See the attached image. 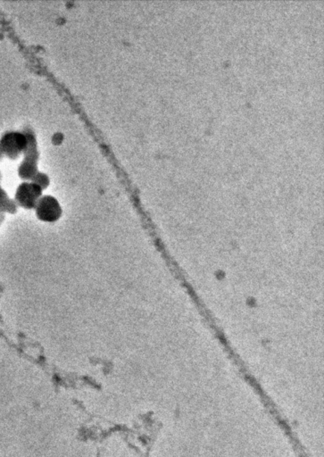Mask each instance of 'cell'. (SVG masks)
<instances>
[{
	"instance_id": "cell-4",
	"label": "cell",
	"mask_w": 324,
	"mask_h": 457,
	"mask_svg": "<svg viewBox=\"0 0 324 457\" xmlns=\"http://www.w3.org/2000/svg\"><path fill=\"white\" fill-rule=\"evenodd\" d=\"M37 218L45 222H55L62 216V207L57 199L46 195L40 198L34 208Z\"/></svg>"
},
{
	"instance_id": "cell-5",
	"label": "cell",
	"mask_w": 324,
	"mask_h": 457,
	"mask_svg": "<svg viewBox=\"0 0 324 457\" xmlns=\"http://www.w3.org/2000/svg\"><path fill=\"white\" fill-rule=\"evenodd\" d=\"M18 207L16 200L10 198L7 192L0 186V215L16 213Z\"/></svg>"
},
{
	"instance_id": "cell-3",
	"label": "cell",
	"mask_w": 324,
	"mask_h": 457,
	"mask_svg": "<svg viewBox=\"0 0 324 457\" xmlns=\"http://www.w3.org/2000/svg\"><path fill=\"white\" fill-rule=\"evenodd\" d=\"M42 192L43 190L33 181H23L17 187L14 199L18 207L27 210L34 209L42 197Z\"/></svg>"
},
{
	"instance_id": "cell-6",
	"label": "cell",
	"mask_w": 324,
	"mask_h": 457,
	"mask_svg": "<svg viewBox=\"0 0 324 457\" xmlns=\"http://www.w3.org/2000/svg\"><path fill=\"white\" fill-rule=\"evenodd\" d=\"M31 181H33L34 184H36L42 190H46L49 186V184H51V180H49L48 175L40 171L38 172V174L35 175Z\"/></svg>"
},
{
	"instance_id": "cell-9",
	"label": "cell",
	"mask_w": 324,
	"mask_h": 457,
	"mask_svg": "<svg viewBox=\"0 0 324 457\" xmlns=\"http://www.w3.org/2000/svg\"><path fill=\"white\" fill-rule=\"evenodd\" d=\"M3 215H0V218H1ZM0 222H1V219H0Z\"/></svg>"
},
{
	"instance_id": "cell-2",
	"label": "cell",
	"mask_w": 324,
	"mask_h": 457,
	"mask_svg": "<svg viewBox=\"0 0 324 457\" xmlns=\"http://www.w3.org/2000/svg\"><path fill=\"white\" fill-rule=\"evenodd\" d=\"M27 139L23 131H8L0 137V148L5 157L16 159L25 153Z\"/></svg>"
},
{
	"instance_id": "cell-8",
	"label": "cell",
	"mask_w": 324,
	"mask_h": 457,
	"mask_svg": "<svg viewBox=\"0 0 324 457\" xmlns=\"http://www.w3.org/2000/svg\"><path fill=\"white\" fill-rule=\"evenodd\" d=\"M0 181H1V172H0Z\"/></svg>"
},
{
	"instance_id": "cell-1",
	"label": "cell",
	"mask_w": 324,
	"mask_h": 457,
	"mask_svg": "<svg viewBox=\"0 0 324 457\" xmlns=\"http://www.w3.org/2000/svg\"><path fill=\"white\" fill-rule=\"evenodd\" d=\"M23 131L27 139V146L23 153V159L17 169V174L23 181H31L39 172V168H38L39 149H38L37 139L33 131L30 128H25Z\"/></svg>"
},
{
	"instance_id": "cell-7",
	"label": "cell",
	"mask_w": 324,
	"mask_h": 457,
	"mask_svg": "<svg viewBox=\"0 0 324 457\" xmlns=\"http://www.w3.org/2000/svg\"><path fill=\"white\" fill-rule=\"evenodd\" d=\"M3 157H4V155H3L1 148H0V160H1Z\"/></svg>"
}]
</instances>
